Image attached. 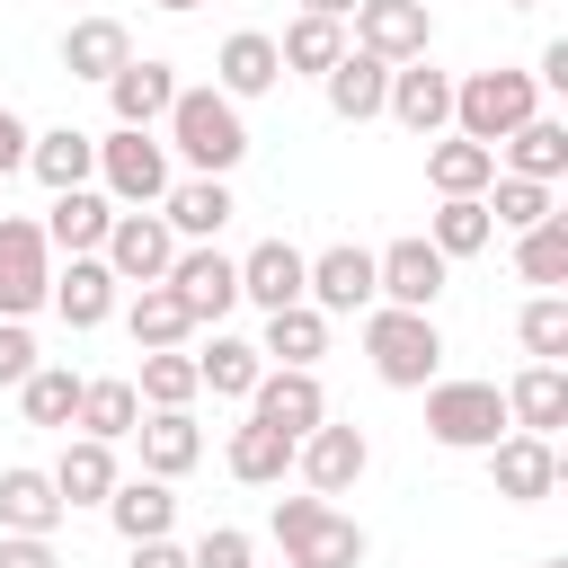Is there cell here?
<instances>
[{"label": "cell", "instance_id": "obj_1", "mask_svg": "<svg viewBox=\"0 0 568 568\" xmlns=\"http://www.w3.org/2000/svg\"><path fill=\"white\" fill-rule=\"evenodd\" d=\"M160 124H169V151H178L195 178H231V169L248 160V124H240V106H231L222 89H178Z\"/></svg>", "mask_w": 568, "mask_h": 568}, {"label": "cell", "instance_id": "obj_2", "mask_svg": "<svg viewBox=\"0 0 568 568\" xmlns=\"http://www.w3.org/2000/svg\"><path fill=\"white\" fill-rule=\"evenodd\" d=\"M364 355H373V373H382L390 390H426L435 364H444V328H435V311H390V302H373V311H364Z\"/></svg>", "mask_w": 568, "mask_h": 568}, {"label": "cell", "instance_id": "obj_3", "mask_svg": "<svg viewBox=\"0 0 568 568\" xmlns=\"http://www.w3.org/2000/svg\"><path fill=\"white\" fill-rule=\"evenodd\" d=\"M275 541H284V568H364V524L337 515L328 497H275Z\"/></svg>", "mask_w": 568, "mask_h": 568}, {"label": "cell", "instance_id": "obj_4", "mask_svg": "<svg viewBox=\"0 0 568 568\" xmlns=\"http://www.w3.org/2000/svg\"><path fill=\"white\" fill-rule=\"evenodd\" d=\"M541 115V89H532V71H470V80H453V133L462 142H479V151H497L515 124H532Z\"/></svg>", "mask_w": 568, "mask_h": 568}, {"label": "cell", "instance_id": "obj_5", "mask_svg": "<svg viewBox=\"0 0 568 568\" xmlns=\"http://www.w3.org/2000/svg\"><path fill=\"white\" fill-rule=\"evenodd\" d=\"M426 435L444 453H488L506 426V390L497 382H426Z\"/></svg>", "mask_w": 568, "mask_h": 568}, {"label": "cell", "instance_id": "obj_6", "mask_svg": "<svg viewBox=\"0 0 568 568\" xmlns=\"http://www.w3.org/2000/svg\"><path fill=\"white\" fill-rule=\"evenodd\" d=\"M98 195H106V204H124V213L160 204V195H169V142L133 133V124L98 133Z\"/></svg>", "mask_w": 568, "mask_h": 568}, {"label": "cell", "instance_id": "obj_7", "mask_svg": "<svg viewBox=\"0 0 568 568\" xmlns=\"http://www.w3.org/2000/svg\"><path fill=\"white\" fill-rule=\"evenodd\" d=\"M53 302V248L44 222H0V320H27Z\"/></svg>", "mask_w": 568, "mask_h": 568}, {"label": "cell", "instance_id": "obj_8", "mask_svg": "<svg viewBox=\"0 0 568 568\" xmlns=\"http://www.w3.org/2000/svg\"><path fill=\"white\" fill-rule=\"evenodd\" d=\"M160 284L186 302V320H195V328H213V320L240 302V257H222L213 240H195V248H178V257H169V275H160Z\"/></svg>", "mask_w": 568, "mask_h": 568}, {"label": "cell", "instance_id": "obj_9", "mask_svg": "<svg viewBox=\"0 0 568 568\" xmlns=\"http://www.w3.org/2000/svg\"><path fill=\"white\" fill-rule=\"evenodd\" d=\"M293 470L311 479V497H346V488L373 470V444H364V426H337V417H320V426L293 444Z\"/></svg>", "mask_w": 568, "mask_h": 568}, {"label": "cell", "instance_id": "obj_10", "mask_svg": "<svg viewBox=\"0 0 568 568\" xmlns=\"http://www.w3.org/2000/svg\"><path fill=\"white\" fill-rule=\"evenodd\" d=\"M426 44H435L426 0H355V53L399 71V62H426Z\"/></svg>", "mask_w": 568, "mask_h": 568}, {"label": "cell", "instance_id": "obj_11", "mask_svg": "<svg viewBox=\"0 0 568 568\" xmlns=\"http://www.w3.org/2000/svg\"><path fill=\"white\" fill-rule=\"evenodd\" d=\"M444 257L426 248V240H390V248H373V302H390V311H435L444 302Z\"/></svg>", "mask_w": 568, "mask_h": 568}, {"label": "cell", "instance_id": "obj_12", "mask_svg": "<svg viewBox=\"0 0 568 568\" xmlns=\"http://www.w3.org/2000/svg\"><path fill=\"white\" fill-rule=\"evenodd\" d=\"M98 257H106V275H115V284H160V275H169V257H178V231H169L160 213H115Z\"/></svg>", "mask_w": 568, "mask_h": 568}, {"label": "cell", "instance_id": "obj_13", "mask_svg": "<svg viewBox=\"0 0 568 568\" xmlns=\"http://www.w3.org/2000/svg\"><path fill=\"white\" fill-rule=\"evenodd\" d=\"M248 417L302 444V435H311V426L328 417V390H320V373H293V364H266V373H257V390H248Z\"/></svg>", "mask_w": 568, "mask_h": 568}, {"label": "cell", "instance_id": "obj_14", "mask_svg": "<svg viewBox=\"0 0 568 568\" xmlns=\"http://www.w3.org/2000/svg\"><path fill=\"white\" fill-rule=\"evenodd\" d=\"M302 302H311L320 320H337V311H373V248H355V240L320 248L311 275H302Z\"/></svg>", "mask_w": 568, "mask_h": 568}, {"label": "cell", "instance_id": "obj_15", "mask_svg": "<svg viewBox=\"0 0 568 568\" xmlns=\"http://www.w3.org/2000/svg\"><path fill=\"white\" fill-rule=\"evenodd\" d=\"M382 115H390L399 133L435 142V133L453 124V80H444L435 62H399V71H390V98H382Z\"/></svg>", "mask_w": 568, "mask_h": 568}, {"label": "cell", "instance_id": "obj_16", "mask_svg": "<svg viewBox=\"0 0 568 568\" xmlns=\"http://www.w3.org/2000/svg\"><path fill=\"white\" fill-rule=\"evenodd\" d=\"M488 479H497V497L541 506V497L559 488V444H550V435H497V444H488Z\"/></svg>", "mask_w": 568, "mask_h": 568}, {"label": "cell", "instance_id": "obj_17", "mask_svg": "<svg viewBox=\"0 0 568 568\" xmlns=\"http://www.w3.org/2000/svg\"><path fill=\"white\" fill-rule=\"evenodd\" d=\"M284 80V62H275V36H257V27H240V36H222V53H213V89L240 106V98H266Z\"/></svg>", "mask_w": 568, "mask_h": 568}, {"label": "cell", "instance_id": "obj_18", "mask_svg": "<svg viewBox=\"0 0 568 568\" xmlns=\"http://www.w3.org/2000/svg\"><path fill=\"white\" fill-rule=\"evenodd\" d=\"M302 275H311V257H302L293 240H257V248L240 257V302L284 311V302H302Z\"/></svg>", "mask_w": 568, "mask_h": 568}, {"label": "cell", "instance_id": "obj_19", "mask_svg": "<svg viewBox=\"0 0 568 568\" xmlns=\"http://www.w3.org/2000/svg\"><path fill=\"white\" fill-rule=\"evenodd\" d=\"M62 515H71V506L53 497V479H44L36 462H9V470H0V532H36V541H53Z\"/></svg>", "mask_w": 568, "mask_h": 568}, {"label": "cell", "instance_id": "obj_20", "mask_svg": "<svg viewBox=\"0 0 568 568\" xmlns=\"http://www.w3.org/2000/svg\"><path fill=\"white\" fill-rule=\"evenodd\" d=\"M320 89H328V115H337V124H373V115H382V98H390V62H373V53H355V44H346V53H337V71H328Z\"/></svg>", "mask_w": 568, "mask_h": 568}, {"label": "cell", "instance_id": "obj_21", "mask_svg": "<svg viewBox=\"0 0 568 568\" xmlns=\"http://www.w3.org/2000/svg\"><path fill=\"white\" fill-rule=\"evenodd\" d=\"M169 98H178V71L169 62H124L115 80H106V106H115V124H133V133H151L160 115H169Z\"/></svg>", "mask_w": 568, "mask_h": 568}, {"label": "cell", "instance_id": "obj_22", "mask_svg": "<svg viewBox=\"0 0 568 568\" xmlns=\"http://www.w3.org/2000/svg\"><path fill=\"white\" fill-rule=\"evenodd\" d=\"M231 213H240V204H231V186H222V178H169V195H160V222H169L186 248H195V240H213Z\"/></svg>", "mask_w": 568, "mask_h": 568}, {"label": "cell", "instance_id": "obj_23", "mask_svg": "<svg viewBox=\"0 0 568 568\" xmlns=\"http://www.w3.org/2000/svg\"><path fill=\"white\" fill-rule=\"evenodd\" d=\"M53 311H62V328H106L115 320V275H106V257H71L62 275H53Z\"/></svg>", "mask_w": 568, "mask_h": 568}, {"label": "cell", "instance_id": "obj_24", "mask_svg": "<svg viewBox=\"0 0 568 568\" xmlns=\"http://www.w3.org/2000/svg\"><path fill=\"white\" fill-rule=\"evenodd\" d=\"M506 426H515V435L568 426V373H559V364H524V373L506 382Z\"/></svg>", "mask_w": 568, "mask_h": 568}, {"label": "cell", "instance_id": "obj_25", "mask_svg": "<svg viewBox=\"0 0 568 568\" xmlns=\"http://www.w3.org/2000/svg\"><path fill=\"white\" fill-rule=\"evenodd\" d=\"M133 435H142V479H186V470L204 462V435H195L186 408H151Z\"/></svg>", "mask_w": 568, "mask_h": 568}, {"label": "cell", "instance_id": "obj_26", "mask_svg": "<svg viewBox=\"0 0 568 568\" xmlns=\"http://www.w3.org/2000/svg\"><path fill=\"white\" fill-rule=\"evenodd\" d=\"M44 479H53V497H62V506H106V488H115L124 470H115V444L71 435V444H62V462H53Z\"/></svg>", "mask_w": 568, "mask_h": 568}, {"label": "cell", "instance_id": "obj_27", "mask_svg": "<svg viewBox=\"0 0 568 568\" xmlns=\"http://www.w3.org/2000/svg\"><path fill=\"white\" fill-rule=\"evenodd\" d=\"M27 169H36L53 195H71V186H89V178H98V133L53 124V133H36V142H27Z\"/></svg>", "mask_w": 568, "mask_h": 568}, {"label": "cell", "instance_id": "obj_28", "mask_svg": "<svg viewBox=\"0 0 568 568\" xmlns=\"http://www.w3.org/2000/svg\"><path fill=\"white\" fill-rule=\"evenodd\" d=\"M106 222H115V204H106L98 186H71V195H53V213H44V248L98 257V248H106Z\"/></svg>", "mask_w": 568, "mask_h": 568}, {"label": "cell", "instance_id": "obj_29", "mask_svg": "<svg viewBox=\"0 0 568 568\" xmlns=\"http://www.w3.org/2000/svg\"><path fill=\"white\" fill-rule=\"evenodd\" d=\"M106 524H115L124 541H169V524H178L169 479H115V488H106Z\"/></svg>", "mask_w": 568, "mask_h": 568}, {"label": "cell", "instance_id": "obj_30", "mask_svg": "<svg viewBox=\"0 0 568 568\" xmlns=\"http://www.w3.org/2000/svg\"><path fill=\"white\" fill-rule=\"evenodd\" d=\"M124 62H133V36H124L115 18H80V27L62 36V71H71V80H98V89H106Z\"/></svg>", "mask_w": 568, "mask_h": 568}, {"label": "cell", "instance_id": "obj_31", "mask_svg": "<svg viewBox=\"0 0 568 568\" xmlns=\"http://www.w3.org/2000/svg\"><path fill=\"white\" fill-rule=\"evenodd\" d=\"M124 328H133V346H142V355H169V346H186V337H195V320H186V302H178L169 284H133Z\"/></svg>", "mask_w": 568, "mask_h": 568}, {"label": "cell", "instance_id": "obj_32", "mask_svg": "<svg viewBox=\"0 0 568 568\" xmlns=\"http://www.w3.org/2000/svg\"><path fill=\"white\" fill-rule=\"evenodd\" d=\"M497 151H506V178H532V186H550V178L568 169V124H559V115H532V124H515Z\"/></svg>", "mask_w": 568, "mask_h": 568}, {"label": "cell", "instance_id": "obj_33", "mask_svg": "<svg viewBox=\"0 0 568 568\" xmlns=\"http://www.w3.org/2000/svg\"><path fill=\"white\" fill-rule=\"evenodd\" d=\"M257 355H275V364H293V373H311V364L328 355V320H320L311 302H284V311H266V337H257Z\"/></svg>", "mask_w": 568, "mask_h": 568}, {"label": "cell", "instance_id": "obj_34", "mask_svg": "<svg viewBox=\"0 0 568 568\" xmlns=\"http://www.w3.org/2000/svg\"><path fill=\"white\" fill-rule=\"evenodd\" d=\"M257 373H266V355H257L248 337H231V328H213V346L195 355V382H204L213 399H248V390H257Z\"/></svg>", "mask_w": 568, "mask_h": 568}, {"label": "cell", "instance_id": "obj_35", "mask_svg": "<svg viewBox=\"0 0 568 568\" xmlns=\"http://www.w3.org/2000/svg\"><path fill=\"white\" fill-rule=\"evenodd\" d=\"M222 462H231L240 488H275V479L293 470V435H275V426L248 417V426H231V453H222Z\"/></svg>", "mask_w": 568, "mask_h": 568}, {"label": "cell", "instance_id": "obj_36", "mask_svg": "<svg viewBox=\"0 0 568 568\" xmlns=\"http://www.w3.org/2000/svg\"><path fill=\"white\" fill-rule=\"evenodd\" d=\"M488 240H497V222H488V204H479V195H444V213L426 222V248H435L444 266H453V257H479Z\"/></svg>", "mask_w": 568, "mask_h": 568}, {"label": "cell", "instance_id": "obj_37", "mask_svg": "<svg viewBox=\"0 0 568 568\" xmlns=\"http://www.w3.org/2000/svg\"><path fill=\"white\" fill-rule=\"evenodd\" d=\"M80 435H98V444H124L133 426H142V399H133V382H80V417H71Z\"/></svg>", "mask_w": 568, "mask_h": 568}, {"label": "cell", "instance_id": "obj_38", "mask_svg": "<svg viewBox=\"0 0 568 568\" xmlns=\"http://www.w3.org/2000/svg\"><path fill=\"white\" fill-rule=\"evenodd\" d=\"M337 53H346V27H337V18H293L284 44H275V62H284V71H311V80H328Z\"/></svg>", "mask_w": 568, "mask_h": 568}, {"label": "cell", "instance_id": "obj_39", "mask_svg": "<svg viewBox=\"0 0 568 568\" xmlns=\"http://www.w3.org/2000/svg\"><path fill=\"white\" fill-rule=\"evenodd\" d=\"M426 178H435V195H488V178H497V151H479V142H435L426 151Z\"/></svg>", "mask_w": 568, "mask_h": 568}, {"label": "cell", "instance_id": "obj_40", "mask_svg": "<svg viewBox=\"0 0 568 568\" xmlns=\"http://www.w3.org/2000/svg\"><path fill=\"white\" fill-rule=\"evenodd\" d=\"M18 408H27V426H71L80 417V373L71 364H36L18 382Z\"/></svg>", "mask_w": 568, "mask_h": 568}, {"label": "cell", "instance_id": "obj_41", "mask_svg": "<svg viewBox=\"0 0 568 568\" xmlns=\"http://www.w3.org/2000/svg\"><path fill=\"white\" fill-rule=\"evenodd\" d=\"M515 275H524V284H568V213L515 231Z\"/></svg>", "mask_w": 568, "mask_h": 568}, {"label": "cell", "instance_id": "obj_42", "mask_svg": "<svg viewBox=\"0 0 568 568\" xmlns=\"http://www.w3.org/2000/svg\"><path fill=\"white\" fill-rule=\"evenodd\" d=\"M195 390H204L195 382V355H178V346L169 355H142V373H133V399L142 408H195Z\"/></svg>", "mask_w": 568, "mask_h": 568}, {"label": "cell", "instance_id": "obj_43", "mask_svg": "<svg viewBox=\"0 0 568 568\" xmlns=\"http://www.w3.org/2000/svg\"><path fill=\"white\" fill-rule=\"evenodd\" d=\"M515 337H524L532 364H559V355H568V293H532V302L515 311Z\"/></svg>", "mask_w": 568, "mask_h": 568}, {"label": "cell", "instance_id": "obj_44", "mask_svg": "<svg viewBox=\"0 0 568 568\" xmlns=\"http://www.w3.org/2000/svg\"><path fill=\"white\" fill-rule=\"evenodd\" d=\"M497 195H479L488 204V222H506V231H532V222H550L559 204H550V186H532V178H488Z\"/></svg>", "mask_w": 568, "mask_h": 568}, {"label": "cell", "instance_id": "obj_45", "mask_svg": "<svg viewBox=\"0 0 568 568\" xmlns=\"http://www.w3.org/2000/svg\"><path fill=\"white\" fill-rule=\"evenodd\" d=\"M186 568H257V550H248V532H240V524H213V532L186 550Z\"/></svg>", "mask_w": 568, "mask_h": 568}, {"label": "cell", "instance_id": "obj_46", "mask_svg": "<svg viewBox=\"0 0 568 568\" xmlns=\"http://www.w3.org/2000/svg\"><path fill=\"white\" fill-rule=\"evenodd\" d=\"M36 373V337H27V320H0V390H18Z\"/></svg>", "mask_w": 568, "mask_h": 568}, {"label": "cell", "instance_id": "obj_47", "mask_svg": "<svg viewBox=\"0 0 568 568\" xmlns=\"http://www.w3.org/2000/svg\"><path fill=\"white\" fill-rule=\"evenodd\" d=\"M0 568H62V559H53V541H36V532H0Z\"/></svg>", "mask_w": 568, "mask_h": 568}, {"label": "cell", "instance_id": "obj_48", "mask_svg": "<svg viewBox=\"0 0 568 568\" xmlns=\"http://www.w3.org/2000/svg\"><path fill=\"white\" fill-rule=\"evenodd\" d=\"M27 142H36V133H27V124L9 115V98H0V178H9V169H27Z\"/></svg>", "mask_w": 568, "mask_h": 568}, {"label": "cell", "instance_id": "obj_49", "mask_svg": "<svg viewBox=\"0 0 568 568\" xmlns=\"http://www.w3.org/2000/svg\"><path fill=\"white\" fill-rule=\"evenodd\" d=\"M133 568H186L178 541H133Z\"/></svg>", "mask_w": 568, "mask_h": 568}, {"label": "cell", "instance_id": "obj_50", "mask_svg": "<svg viewBox=\"0 0 568 568\" xmlns=\"http://www.w3.org/2000/svg\"><path fill=\"white\" fill-rule=\"evenodd\" d=\"M302 18H337V27H346V18H355V0H302Z\"/></svg>", "mask_w": 568, "mask_h": 568}, {"label": "cell", "instance_id": "obj_51", "mask_svg": "<svg viewBox=\"0 0 568 568\" xmlns=\"http://www.w3.org/2000/svg\"><path fill=\"white\" fill-rule=\"evenodd\" d=\"M151 9H169V18H186V9H204V0H151Z\"/></svg>", "mask_w": 568, "mask_h": 568}, {"label": "cell", "instance_id": "obj_52", "mask_svg": "<svg viewBox=\"0 0 568 568\" xmlns=\"http://www.w3.org/2000/svg\"><path fill=\"white\" fill-rule=\"evenodd\" d=\"M541 568H568V559H541Z\"/></svg>", "mask_w": 568, "mask_h": 568}, {"label": "cell", "instance_id": "obj_53", "mask_svg": "<svg viewBox=\"0 0 568 568\" xmlns=\"http://www.w3.org/2000/svg\"><path fill=\"white\" fill-rule=\"evenodd\" d=\"M515 9H532V0H515Z\"/></svg>", "mask_w": 568, "mask_h": 568}]
</instances>
